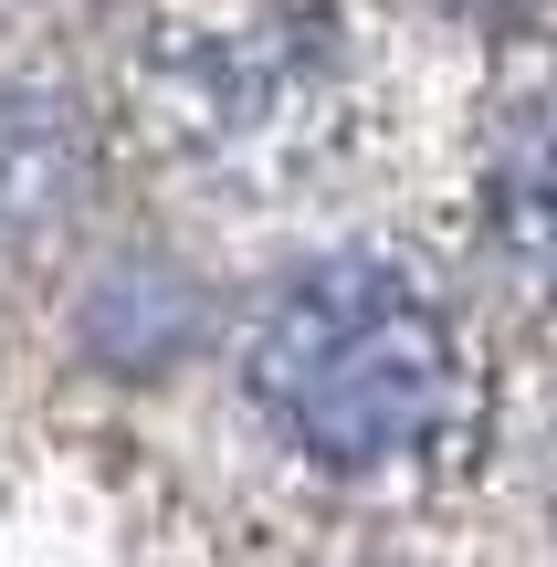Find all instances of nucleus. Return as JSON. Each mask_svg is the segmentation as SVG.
Masks as SVG:
<instances>
[{"instance_id":"nucleus-1","label":"nucleus","mask_w":557,"mask_h":567,"mask_svg":"<svg viewBox=\"0 0 557 567\" xmlns=\"http://www.w3.org/2000/svg\"><path fill=\"white\" fill-rule=\"evenodd\" d=\"M252 400L306 463L390 473L463 421V347L390 252H327L274 284L252 326Z\"/></svg>"},{"instance_id":"nucleus-2","label":"nucleus","mask_w":557,"mask_h":567,"mask_svg":"<svg viewBox=\"0 0 557 567\" xmlns=\"http://www.w3.org/2000/svg\"><path fill=\"white\" fill-rule=\"evenodd\" d=\"M484 231L537 295H557V95H537L484 158Z\"/></svg>"},{"instance_id":"nucleus-3","label":"nucleus","mask_w":557,"mask_h":567,"mask_svg":"<svg viewBox=\"0 0 557 567\" xmlns=\"http://www.w3.org/2000/svg\"><path fill=\"white\" fill-rule=\"evenodd\" d=\"M474 11H495V0H474Z\"/></svg>"}]
</instances>
